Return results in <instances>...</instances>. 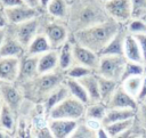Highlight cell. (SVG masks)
Here are the masks:
<instances>
[{"label": "cell", "mask_w": 146, "mask_h": 138, "mask_svg": "<svg viewBox=\"0 0 146 138\" xmlns=\"http://www.w3.org/2000/svg\"><path fill=\"white\" fill-rule=\"evenodd\" d=\"M108 18L105 3L102 0H73L68 2L66 24L71 34Z\"/></svg>", "instance_id": "1"}, {"label": "cell", "mask_w": 146, "mask_h": 138, "mask_svg": "<svg viewBox=\"0 0 146 138\" xmlns=\"http://www.w3.org/2000/svg\"><path fill=\"white\" fill-rule=\"evenodd\" d=\"M122 25L123 24H120L114 19L108 18L105 22L95 24L90 27L70 34V40L100 54V51L106 47V44Z\"/></svg>", "instance_id": "2"}, {"label": "cell", "mask_w": 146, "mask_h": 138, "mask_svg": "<svg viewBox=\"0 0 146 138\" xmlns=\"http://www.w3.org/2000/svg\"><path fill=\"white\" fill-rule=\"evenodd\" d=\"M65 78V72L57 68L48 73H39L31 80L18 86L21 87L25 99L39 104L43 103L52 90L64 83Z\"/></svg>", "instance_id": "3"}, {"label": "cell", "mask_w": 146, "mask_h": 138, "mask_svg": "<svg viewBox=\"0 0 146 138\" xmlns=\"http://www.w3.org/2000/svg\"><path fill=\"white\" fill-rule=\"evenodd\" d=\"M40 32L47 36L52 49H58L66 40H68L71 34L65 21L55 19L44 11L41 15Z\"/></svg>", "instance_id": "4"}, {"label": "cell", "mask_w": 146, "mask_h": 138, "mask_svg": "<svg viewBox=\"0 0 146 138\" xmlns=\"http://www.w3.org/2000/svg\"><path fill=\"white\" fill-rule=\"evenodd\" d=\"M86 105L75 97L68 95L60 103L55 105L48 113V119H68V120H81L84 116Z\"/></svg>", "instance_id": "5"}, {"label": "cell", "mask_w": 146, "mask_h": 138, "mask_svg": "<svg viewBox=\"0 0 146 138\" xmlns=\"http://www.w3.org/2000/svg\"><path fill=\"white\" fill-rule=\"evenodd\" d=\"M127 58L123 55H100L96 73L98 75L121 82Z\"/></svg>", "instance_id": "6"}, {"label": "cell", "mask_w": 146, "mask_h": 138, "mask_svg": "<svg viewBox=\"0 0 146 138\" xmlns=\"http://www.w3.org/2000/svg\"><path fill=\"white\" fill-rule=\"evenodd\" d=\"M41 15H39L38 17H34L32 19L22 22V23L7 25L8 31H10L15 35V38L23 44L25 50H26V47L30 44V42L33 40V38L40 32Z\"/></svg>", "instance_id": "7"}, {"label": "cell", "mask_w": 146, "mask_h": 138, "mask_svg": "<svg viewBox=\"0 0 146 138\" xmlns=\"http://www.w3.org/2000/svg\"><path fill=\"white\" fill-rule=\"evenodd\" d=\"M0 96L2 102L18 115L25 100L21 87L16 82L0 81Z\"/></svg>", "instance_id": "8"}, {"label": "cell", "mask_w": 146, "mask_h": 138, "mask_svg": "<svg viewBox=\"0 0 146 138\" xmlns=\"http://www.w3.org/2000/svg\"><path fill=\"white\" fill-rule=\"evenodd\" d=\"M105 3V9L110 18L120 24H127L131 17V3L130 0H108Z\"/></svg>", "instance_id": "9"}, {"label": "cell", "mask_w": 146, "mask_h": 138, "mask_svg": "<svg viewBox=\"0 0 146 138\" xmlns=\"http://www.w3.org/2000/svg\"><path fill=\"white\" fill-rule=\"evenodd\" d=\"M8 24H17L22 23L29 19H32L34 17H38L41 15L43 11L39 8L31 7L26 3L18 5L15 7H9V8H3Z\"/></svg>", "instance_id": "10"}, {"label": "cell", "mask_w": 146, "mask_h": 138, "mask_svg": "<svg viewBox=\"0 0 146 138\" xmlns=\"http://www.w3.org/2000/svg\"><path fill=\"white\" fill-rule=\"evenodd\" d=\"M73 56L74 64H80L88 67L92 72H96L99 64L100 55L84 46H81L76 42H73Z\"/></svg>", "instance_id": "11"}, {"label": "cell", "mask_w": 146, "mask_h": 138, "mask_svg": "<svg viewBox=\"0 0 146 138\" xmlns=\"http://www.w3.org/2000/svg\"><path fill=\"white\" fill-rule=\"evenodd\" d=\"M38 59H39V56H33V55H27V54H24L21 57L18 76L16 80L17 84H22L39 74Z\"/></svg>", "instance_id": "12"}, {"label": "cell", "mask_w": 146, "mask_h": 138, "mask_svg": "<svg viewBox=\"0 0 146 138\" xmlns=\"http://www.w3.org/2000/svg\"><path fill=\"white\" fill-rule=\"evenodd\" d=\"M108 108H132L136 109L138 106V100L130 96L121 86V83L115 89L114 94L106 103Z\"/></svg>", "instance_id": "13"}, {"label": "cell", "mask_w": 146, "mask_h": 138, "mask_svg": "<svg viewBox=\"0 0 146 138\" xmlns=\"http://www.w3.org/2000/svg\"><path fill=\"white\" fill-rule=\"evenodd\" d=\"M76 124H78L76 120L48 119V127L54 138H70Z\"/></svg>", "instance_id": "14"}, {"label": "cell", "mask_w": 146, "mask_h": 138, "mask_svg": "<svg viewBox=\"0 0 146 138\" xmlns=\"http://www.w3.org/2000/svg\"><path fill=\"white\" fill-rule=\"evenodd\" d=\"M24 54H25V48L23 47V44L7 29L6 36L0 46V57H18V58H21Z\"/></svg>", "instance_id": "15"}, {"label": "cell", "mask_w": 146, "mask_h": 138, "mask_svg": "<svg viewBox=\"0 0 146 138\" xmlns=\"http://www.w3.org/2000/svg\"><path fill=\"white\" fill-rule=\"evenodd\" d=\"M18 57H0V81L16 82L19 71Z\"/></svg>", "instance_id": "16"}, {"label": "cell", "mask_w": 146, "mask_h": 138, "mask_svg": "<svg viewBox=\"0 0 146 138\" xmlns=\"http://www.w3.org/2000/svg\"><path fill=\"white\" fill-rule=\"evenodd\" d=\"M127 34L128 31L125 29V24H123L119 29V31L113 35V38L110 40L106 47L100 51L99 55H123L124 40Z\"/></svg>", "instance_id": "17"}, {"label": "cell", "mask_w": 146, "mask_h": 138, "mask_svg": "<svg viewBox=\"0 0 146 138\" xmlns=\"http://www.w3.org/2000/svg\"><path fill=\"white\" fill-rule=\"evenodd\" d=\"M84 90L88 94L90 102H98L100 100V94H99V84H98V75L96 72H91L80 79H78ZM89 102V103H90Z\"/></svg>", "instance_id": "18"}, {"label": "cell", "mask_w": 146, "mask_h": 138, "mask_svg": "<svg viewBox=\"0 0 146 138\" xmlns=\"http://www.w3.org/2000/svg\"><path fill=\"white\" fill-rule=\"evenodd\" d=\"M17 114L5 103L0 108V129L9 133L10 136L14 135L17 127Z\"/></svg>", "instance_id": "19"}, {"label": "cell", "mask_w": 146, "mask_h": 138, "mask_svg": "<svg viewBox=\"0 0 146 138\" xmlns=\"http://www.w3.org/2000/svg\"><path fill=\"white\" fill-rule=\"evenodd\" d=\"M123 56L128 60L132 62H138L144 64V58L143 54L140 50V47L138 44V41L135 35L128 33L124 40V48H123Z\"/></svg>", "instance_id": "20"}, {"label": "cell", "mask_w": 146, "mask_h": 138, "mask_svg": "<svg viewBox=\"0 0 146 138\" xmlns=\"http://www.w3.org/2000/svg\"><path fill=\"white\" fill-rule=\"evenodd\" d=\"M58 68V50L50 49L39 56L38 59V72L48 73Z\"/></svg>", "instance_id": "21"}, {"label": "cell", "mask_w": 146, "mask_h": 138, "mask_svg": "<svg viewBox=\"0 0 146 138\" xmlns=\"http://www.w3.org/2000/svg\"><path fill=\"white\" fill-rule=\"evenodd\" d=\"M58 68L62 71H66L74 64V56H73V42L66 40L58 49Z\"/></svg>", "instance_id": "22"}, {"label": "cell", "mask_w": 146, "mask_h": 138, "mask_svg": "<svg viewBox=\"0 0 146 138\" xmlns=\"http://www.w3.org/2000/svg\"><path fill=\"white\" fill-rule=\"evenodd\" d=\"M50 49H52V48H51L49 40L42 32H39L33 38V40L30 42V44L26 47L25 54L33 55V56H40L41 54H43Z\"/></svg>", "instance_id": "23"}, {"label": "cell", "mask_w": 146, "mask_h": 138, "mask_svg": "<svg viewBox=\"0 0 146 138\" xmlns=\"http://www.w3.org/2000/svg\"><path fill=\"white\" fill-rule=\"evenodd\" d=\"M44 13L55 19L65 21L68 14V1L67 0H50L46 7Z\"/></svg>", "instance_id": "24"}, {"label": "cell", "mask_w": 146, "mask_h": 138, "mask_svg": "<svg viewBox=\"0 0 146 138\" xmlns=\"http://www.w3.org/2000/svg\"><path fill=\"white\" fill-rule=\"evenodd\" d=\"M136 109L132 108H107V112L102 121L103 125H108L116 121L135 117Z\"/></svg>", "instance_id": "25"}, {"label": "cell", "mask_w": 146, "mask_h": 138, "mask_svg": "<svg viewBox=\"0 0 146 138\" xmlns=\"http://www.w3.org/2000/svg\"><path fill=\"white\" fill-rule=\"evenodd\" d=\"M68 95H70V91H68V89H67L65 82L62 83L60 86H58L55 90H52V91L48 95V97H47V98L44 99V102L42 103L46 113H48L55 105H57L58 103H60V102H62L64 98H66Z\"/></svg>", "instance_id": "26"}, {"label": "cell", "mask_w": 146, "mask_h": 138, "mask_svg": "<svg viewBox=\"0 0 146 138\" xmlns=\"http://www.w3.org/2000/svg\"><path fill=\"white\" fill-rule=\"evenodd\" d=\"M98 84H99L100 100L106 104L110 100V98L112 97V95L114 94V91L117 88V86L120 84V82L108 79V78H105V76H102V75H98Z\"/></svg>", "instance_id": "27"}, {"label": "cell", "mask_w": 146, "mask_h": 138, "mask_svg": "<svg viewBox=\"0 0 146 138\" xmlns=\"http://www.w3.org/2000/svg\"><path fill=\"white\" fill-rule=\"evenodd\" d=\"M107 105L103 103L102 100L98 102H90L86 105V111H84V116L86 119H95L103 121L106 112H107Z\"/></svg>", "instance_id": "28"}, {"label": "cell", "mask_w": 146, "mask_h": 138, "mask_svg": "<svg viewBox=\"0 0 146 138\" xmlns=\"http://www.w3.org/2000/svg\"><path fill=\"white\" fill-rule=\"evenodd\" d=\"M65 84L70 91V95L75 97L76 99L81 100L82 103L84 104H88L90 100H89V97H88V94L87 91L84 90V88L82 87V84L80 83V81L78 79H72V78H65Z\"/></svg>", "instance_id": "29"}, {"label": "cell", "mask_w": 146, "mask_h": 138, "mask_svg": "<svg viewBox=\"0 0 146 138\" xmlns=\"http://www.w3.org/2000/svg\"><path fill=\"white\" fill-rule=\"evenodd\" d=\"M135 122V117H130V119H125V120H121V121H116L114 123H111L108 125H104L110 135V138H120Z\"/></svg>", "instance_id": "30"}, {"label": "cell", "mask_w": 146, "mask_h": 138, "mask_svg": "<svg viewBox=\"0 0 146 138\" xmlns=\"http://www.w3.org/2000/svg\"><path fill=\"white\" fill-rule=\"evenodd\" d=\"M143 76L144 75H132V76H128L125 79H123L120 83L123 87V89L132 97H135L137 99V96L139 94L140 87H141V82H143Z\"/></svg>", "instance_id": "31"}, {"label": "cell", "mask_w": 146, "mask_h": 138, "mask_svg": "<svg viewBox=\"0 0 146 138\" xmlns=\"http://www.w3.org/2000/svg\"><path fill=\"white\" fill-rule=\"evenodd\" d=\"M146 73V68H145V64L143 63H138V62H132V60H128L125 63L124 66V71L122 74V79H125L128 76H132V75H144Z\"/></svg>", "instance_id": "32"}, {"label": "cell", "mask_w": 146, "mask_h": 138, "mask_svg": "<svg viewBox=\"0 0 146 138\" xmlns=\"http://www.w3.org/2000/svg\"><path fill=\"white\" fill-rule=\"evenodd\" d=\"M70 138H96V131L88 127L81 119L78 121V124L74 128Z\"/></svg>", "instance_id": "33"}, {"label": "cell", "mask_w": 146, "mask_h": 138, "mask_svg": "<svg viewBox=\"0 0 146 138\" xmlns=\"http://www.w3.org/2000/svg\"><path fill=\"white\" fill-rule=\"evenodd\" d=\"M125 29L132 35L146 34V22L144 18H131L125 24Z\"/></svg>", "instance_id": "34"}, {"label": "cell", "mask_w": 146, "mask_h": 138, "mask_svg": "<svg viewBox=\"0 0 146 138\" xmlns=\"http://www.w3.org/2000/svg\"><path fill=\"white\" fill-rule=\"evenodd\" d=\"M92 71L89 70L86 66H82L80 64H73L71 67H68L65 71V75L66 78H72V79H80L89 73H91Z\"/></svg>", "instance_id": "35"}, {"label": "cell", "mask_w": 146, "mask_h": 138, "mask_svg": "<svg viewBox=\"0 0 146 138\" xmlns=\"http://www.w3.org/2000/svg\"><path fill=\"white\" fill-rule=\"evenodd\" d=\"M131 18H144L146 16V0H130Z\"/></svg>", "instance_id": "36"}, {"label": "cell", "mask_w": 146, "mask_h": 138, "mask_svg": "<svg viewBox=\"0 0 146 138\" xmlns=\"http://www.w3.org/2000/svg\"><path fill=\"white\" fill-rule=\"evenodd\" d=\"M135 121L144 130H146V102L138 103V106L136 108V114H135Z\"/></svg>", "instance_id": "37"}, {"label": "cell", "mask_w": 146, "mask_h": 138, "mask_svg": "<svg viewBox=\"0 0 146 138\" xmlns=\"http://www.w3.org/2000/svg\"><path fill=\"white\" fill-rule=\"evenodd\" d=\"M138 44L140 47L141 54H143V58H144V64H146V34H137L135 35Z\"/></svg>", "instance_id": "38"}, {"label": "cell", "mask_w": 146, "mask_h": 138, "mask_svg": "<svg viewBox=\"0 0 146 138\" xmlns=\"http://www.w3.org/2000/svg\"><path fill=\"white\" fill-rule=\"evenodd\" d=\"M146 99V73L143 76V82H141V87L139 90V94L137 96V100L139 102H144Z\"/></svg>", "instance_id": "39"}, {"label": "cell", "mask_w": 146, "mask_h": 138, "mask_svg": "<svg viewBox=\"0 0 146 138\" xmlns=\"http://www.w3.org/2000/svg\"><path fill=\"white\" fill-rule=\"evenodd\" d=\"M83 121H84V123L88 125V127H90L92 130H97L98 128H100L103 124H102V121H99V120H95V119H86V117H83L82 119Z\"/></svg>", "instance_id": "40"}, {"label": "cell", "mask_w": 146, "mask_h": 138, "mask_svg": "<svg viewBox=\"0 0 146 138\" xmlns=\"http://www.w3.org/2000/svg\"><path fill=\"white\" fill-rule=\"evenodd\" d=\"M0 3L2 8H9V7H15L18 5H23V0H0Z\"/></svg>", "instance_id": "41"}, {"label": "cell", "mask_w": 146, "mask_h": 138, "mask_svg": "<svg viewBox=\"0 0 146 138\" xmlns=\"http://www.w3.org/2000/svg\"><path fill=\"white\" fill-rule=\"evenodd\" d=\"M96 138H110V135L104 125H102L96 130Z\"/></svg>", "instance_id": "42"}, {"label": "cell", "mask_w": 146, "mask_h": 138, "mask_svg": "<svg viewBox=\"0 0 146 138\" xmlns=\"http://www.w3.org/2000/svg\"><path fill=\"white\" fill-rule=\"evenodd\" d=\"M7 25H8V21H7L5 10L2 8L0 9V27H7Z\"/></svg>", "instance_id": "43"}, {"label": "cell", "mask_w": 146, "mask_h": 138, "mask_svg": "<svg viewBox=\"0 0 146 138\" xmlns=\"http://www.w3.org/2000/svg\"><path fill=\"white\" fill-rule=\"evenodd\" d=\"M24 3L31 6V7H35V8H39L40 9V5H39V0H23Z\"/></svg>", "instance_id": "44"}, {"label": "cell", "mask_w": 146, "mask_h": 138, "mask_svg": "<svg viewBox=\"0 0 146 138\" xmlns=\"http://www.w3.org/2000/svg\"><path fill=\"white\" fill-rule=\"evenodd\" d=\"M49 1H50V0H39L40 9H41L42 11H44V10H46V7H47V5L49 3Z\"/></svg>", "instance_id": "45"}, {"label": "cell", "mask_w": 146, "mask_h": 138, "mask_svg": "<svg viewBox=\"0 0 146 138\" xmlns=\"http://www.w3.org/2000/svg\"><path fill=\"white\" fill-rule=\"evenodd\" d=\"M6 33H7V29L6 27H0V46H1V43L5 39V36H6Z\"/></svg>", "instance_id": "46"}, {"label": "cell", "mask_w": 146, "mask_h": 138, "mask_svg": "<svg viewBox=\"0 0 146 138\" xmlns=\"http://www.w3.org/2000/svg\"><path fill=\"white\" fill-rule=\"evenodd\" d=\"M2 103H3V102H2V99H1V96H0V108H1V106H2Z\"/></svg>", "instance_id": "47"}, {"label": "cell", "mask_w": 146, "mask_h": 138, "mask_svg": "<svg viewBox=\"0 0 146 138\" xmlns=\"http://www.w3.org/2000/svg\"><path fill=\"white\" fill-rule=\"evenodd\" d=\"M102 1H103V2H106V1H108V0H102Z\"/></svg>", "instance_id": "48"}, {"label": "cell", "mask_w": 146, "mask_h": 138, "mask_svg": "<svg viewBox=\"0 0 146 138\" xmlns=\"http://www.w3.org/2000/svg\"><path fill=\"white\" fill-rule=\"evenodd\" d=\"M0 9H2V6H1V3H0Z\"/></svg>", "instance_id": "49"}, {"label": "cell", "mask_w": 146, "mask_h": 138, "mask_svg": "<svg viewBox=\"0 0 146 138\" xmlns=\"http://www.w3.org/2000/svg\"><path fill=\"white\" fill-rule=\"evenodd\" d=\"M144 19H145V22H146V16H145V17H144Z\"/></svg>", "instance_id": "50"}, {"label": "cell", "mask_w": 146, "mask_h": 138, "mask_svg": "<svg viewBox=\"0 0 146 138\" xmlns=\"http://www.w3.org/2000/svg\"><path fill=\"white\" fill-rule=\"evenodd\" d=\"M67 1H68V2H71V1H73V0H67Z\"/></svg>", "instance_id": "51"}, {"label": "cell", "mask_w": 146, "mask_h": 138, "mask_svg": "<svg viewBox=\"0 0 146 138\" xmlns=\"http://www.w3.org/2000/svg\"><path fill=\"white\" fill-rule=\"evenodd\" d=\"M145 68H146V64H145Z\"/></svg>", "instance_id": "52"}, {"label": "cell", "mask_w": 146, "mask_h": 138, "mask_svg": "<svg viewBox=\"0 0 146 138\" xmlns=\"http://www.w3.org/2000/svg\"><path fill=\"white\" fill-rule=\"evenodd\" d=\"M144 102H146V99H145V100H144Z\"/></svg>", "instance_id": "53"}, {"label": "cell", "mask_w": 146, "mask_h": 138, "mask_svg": "<svg viewBox=\"0 0 146 138\" xmlns=\"http://www.w3.org/2000/svg\"><path fill=\"white\" fill-rule=\"evenodd\" d=\"M145 137H146V135H145Z\"/></svg>", "instance_id": "54"}]
</instances>
